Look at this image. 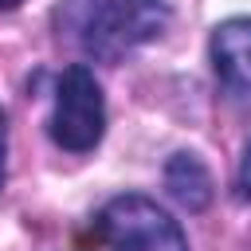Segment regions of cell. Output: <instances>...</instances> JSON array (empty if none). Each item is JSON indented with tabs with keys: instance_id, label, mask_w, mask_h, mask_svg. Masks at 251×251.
Here are the masks:
<instances>
[{
	"instance_id": "obj_1",
	"label": "cell",
	"mask_w": 251,
	"mask_h": 251,
	"mask_svg": "<svg viewBox=\"0 0 251 251\" xmlns=\"http://www.w3.org/2000/svg\"><path fill=\"white\" fill-rule=\"evenodd\" d=\"M165 0H71L59 12V27L98 63H118L141 43L157 39L169 24Z\"/></svg>"
},
{
	"instance_id": "obj_2",
	"label": "cell",
	"mask_w": 251,
	"mask_h": 251,
	"mask_svg": "<svg viewBox=\"0 0 251 251\" xmlns=\"http://www.w3.org/2000/svg\"><path fill=\"white\" fill-rule=\"evenodd\" d=\"M51 141L67 153H90L106 133V94L86 63H71L55 78V110H51Z\"/></svg>"
},
{
	"instance_id": "obj_3",
	"label": "cell",
	"mask_w": 251,
	"mask_h": 251,
	"mask_svg": "<svg viewBox=\"0 0 251 251\" xmlns=\"http://www.w3.org/2000/svg\"><path fill=\"white\" fill-rule=\"evenodd\" d=\"M94 227L102 243H110V251H188L180 224L141 192H122L106 200Z\"/></svg>"
},
{
	"instance_id": "obj_4",
	"label": "cell",
	"mask_w": 251,
	"mask_h": 251,
	"mask_svg": "<svg viewBox=\"0 0 251 251\" xmlns=\"http://www.w3.org/2000/svg\"><path fill=\"white\" fill-rule=\"evenodd\" d=\"M208 51L227 102L251 114V16H231L216 24Z\"/></svg>"
},
{
	"instance_id": "obj_5",
	"label": "cell",
	"mask_w": 251,
	"mask_h": 251,
	"mask_svg": "<svg viewBox=\"0 0 251 251\" xmlns=\"http://www.w3.org/2000/svg\"><path fill=\"white\" fill-rule=\"evenodd\" d=\"M165 188L188 212H204L212 204V173L204 169V161L196 153H173L169 157V165H165Z\"/></svg>"
},
{
	"instance_id": "obj_6",
	"label": "cell",
	"mask_w": 251,
	"mask_h": 251,
	"mask_svg": "<svg viewBox=\"0 0 251 251\" xmlns=\"http://www.w3.org/2000/svg\"><path fill=\"white\" fill-rule=\"evenodd\" d=\"M235 188H239V200H251V141L243 149V161H239V173H235Z\"/></svg>"
},
{
	"instance_id": "obj_7",
	"label": "cell",
	"mask_w": 251,
	"mask_h": 251,
	"mask_svg": "<svg viewBox=\"0 0 251 251\" xmlns=\"http://www.w3.org/2000/svg\"><path fill=\"white\" fill-rule=\"evenodd\" d=\"M4 180H8V114L0 106V188H4Z\"/></svg>"
},
{
	"instance_id": "obj_8",
	"label": "cell",
	"mask_w": 251,
	"mask_h": 251,
	"mask_svg": "<svg viewBox=\"0 0 251 251\" xmlns=\"http://www.w3.org/2000/svg\"><path fill=\"white\" fill-rule=\"evenodd\" d=\"M24 0H0V12H12V8H20Z\"/></svg>"
}]
</instances>
